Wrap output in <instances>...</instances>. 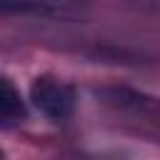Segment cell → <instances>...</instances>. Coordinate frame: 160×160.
Instances as JSON below:
<instances>
[{
    "label": "cell",
    "mask_w": 160,
    "mask_h": 160,
    "mask_svg": "<svg viewBox=\"0 0 160 160\" xmlns=\"http://www.w3.org/2000/svg\"><path fill=\"white\" fill-rule=\"evenodd\" d=\"M30 102L48 120L62 122L75 110V90L65 80H58L52 75H40L30 85Z\"/></svg>",
    "instance_id": "obj_1"
},
{
    "label": "cell",
    "mask_w": 160,
    "mask_h": 160,
    "mask_svg": "<svg viewBox=\"0 0 160 160\" xmlns=\"http://www.w3.org/2000/svg\"><path fill=\"white\" fill-rule=\"evenodd\" d=\"M25 115H28V105L20 90L12 85V80L0 75V120H22Z\"/></svg>",
    "instance_id": "obj_2"
},
{
    "label": "cell",
    "mask_w": 160,
    "mask_h": 160,
    "mask_svg": "<svg viewBox=\"0 0 160 160\" xmlns=\"http://www.w3.org/2000/svg\"><path fill=\"white\" fill-rule=\"evenodd\" d=\"M0 12L8 15H65L60 5L48 0H0Z\"/></svg>",
    "instance_id": "obj_3"
},
{
    "label": "cell",
    "mask_w": 160,
    "mask_h": 160,
    "mask_svg": "<svg viewBox=\"0 0 160 160\" xmlns=\"http://www.w3.org/2000/svg\"><path fill=\"white\" fill-rule=\"evenodd\" d=\"M142 5H152V8H160V0H140Z\"/></svg>",
    "instance_id": "obj_4"
},
{
    "label": "cell",
    "mask_w": 160,
    "mask_h": 160,
    "mask_svg": "<svg viewBox=\"0 0 160 160\" xmlns=\"http://www.w3.org/2000/svg\"><path fill=\"white\" fill-rule=\"evenodd\" d=\"M0 160H5V152H2V148H0Z\"/></svg>",
    "instance_id": "obj_5"
}]
</instances>
